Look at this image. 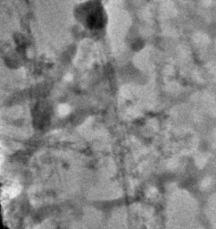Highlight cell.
<instances>
[{
    "instance_id": "6da1fadb",
    "label": "cell",
    "mask_w": 216,
    "mask_h": 229,
    "mask_svg": "<svg viewBox=\"0 0 216 229\" xmlns=\"http://www.w3.org/2000/svg\"><path fill=\"white\" fill-rule=\"evenodd\" d=\"M80 14L81 21L90 29H100L105 24V14L103 8L97 4L90 3L82 6Z\"/></svg>"
}]
</instances>
